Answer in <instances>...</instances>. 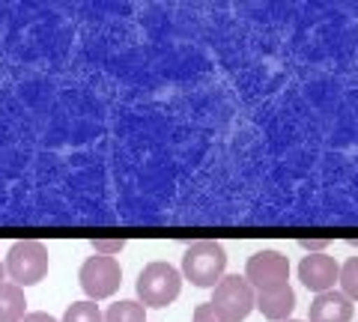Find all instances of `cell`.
Segmentation results:
<instances>
[{"label":"cell","mask_w":358,"mask_h":322,"mask_svg":"<svg viewBox=\"0 0 358 322\" xmlns=\"http://www.w3.org/2000/svg\"><path fill=\"white\" fill-rule=\"evenodd\" d=\"M27 316V298L24 290L15 284H0V322H21Z\"/></svg>","instance_id":"cell-10"},{"label":"cell","mask_w":358,"mask_h":322,"mask_svg":"<svg viewBox=\"0 0 358 322\" xmlns=\"http://www.w3.org/2000/svg\"><path fill=\"white\" fill-rule=\"evenodd\" d=\"M212 307L218 310V316L224 322H242V319H248V314L254 310V290H251V284L245 281V277L239 275H227V277H221V281L212 286Z\"/></svg>","instance_id":"cell-4"},{"label":"cell","mask_w":358,"mask_h":322,"mask_svg":"<svg viewBox=\"0 0 358 322\" xmlns=\"http://www.w3.org/2000/svg\"><path fill=\"white\" fill-rule=\"evenodd\" d=\"M287 277H289V263L284 254H278V251H257L248 260V269H245V281H248L251 290H257V293L284 286Z\"/></svg>","instance_id":"cell-6"},{"label":"cell","mask_w":358,"mask_h":322,"mask_svg":"<svg viewBox=\"0 0 358 322\" xmlns=\"http://www.w3.org/2000/svg\"><path fill=\"white\" fill-rule=\"evenodd\" d=\"M224 269H227V254L218 242H194V245H188L185 254H182V272L188 281L200 290H209V286H215L221 277H224Z\"/></svg>","instance_id":"cell-1"},{"label":"cell","mask_w":358,"mask_h":322,"mask_svg":"<svg viewBox=\"0 0 358 322\" xmlns=\"http://www.w3.org/2000/svg\"><path fill=\"white\" fill-rule=\"evenodd\" d=\"M63 322H105V316H102V310H99V305L87 298V302H75L66 307Z\"/></svg>","instance_id":"cell-12"},{"label":"cell","mask_w":358,"mask_h":322,"mask_svg":"<svg viewBox=\"0 0 358 322\" xmlns=\"http://www.w3.org/2000/svg\"><path fill=\"white\" fill-rule=\"evenodd\" d=\"M299 245L305 248V251H310V254H322V248H326L329 242H326V239H301Z\"/></svg>","instance_id":"cell-16"},{"label":"cell","mask_w":358,"mask_h":322,"mask_svg":"<svg viewBox=\"0 0 358 322\" xmlns=\"http://www.w3.org/2000/svg\"><path fill=\"white\" fill-rule=\"evenodd\" d=\"M341 286H343V295L350 298V302H358V257H350L346 265L341 269Z\"/></svg>","instance_id":"cell-13"},{"label":"cell","mask_w":358,"mask_h":322,"mask_svg":"<svg viewBox=\"0 0 358 322\" xmlns=\"http://www.w3.org/2000/svg\"><path fill=\"white\" fill-rule=\"evenodd\" d=\"M134 290H138L143 307H167L179 295V290H182V275L171 263H150L138 275Z\"/></svg>","instance_id":"cell-3"},{"label":"cell","mask_w":358,"mask_h":322,"mask_svg":"<svg viewBox=\"0 0 358 322\" xmlns=\"http://www.w3.org/2000/svg\"><path fill=\"white\" fill-rule=\"evenodd\" d=\"M287 322H299V319H287Z\"/></svg>","instance_id":"cell-19"},{"label":"cell","mask_w":358,"mask_h":322,"mask_svg":"<svg viewBox=\"0 0 358 322\" xmlns=\"http://www.w3.org/2000/svg\"><path fill=\"white\" fill-rule=\"evenodd\" d=\"M78 281H81V290L87 293L90 302H99V298H108L120 290L122 284V269L114 257H102V254H96V257H90L81 272H78Z\"/></svg>","instance_id":"cell-5"},{"label":"cell","mask_w":358,"mask_h":322,"mask_svg":"<svg viewBox=\"0 0 358 322\" xmlns=\"http://www.w3.org/2000/svg\"><path fill=\"white\" fill-rule=\"evenodd\" d=\"M254 307L260 310L266 319H272V322H287L289 314L296 310V293H293V286H289V284L275 286V290L254 293Z\"/></svg>","instance_id":"cell-8"},{"label":"cell","mask_w":358,"mask_h":322,"mask_svg":"<svg viewBox=\"0 0 358 322\" xmlns=\"http://www.w3.org/2000/svg\"><path fill=\"white\" fill-rule=\"evenodd\" d=\"M105 322H147V307L141 302H117L102 314Z\"/></svg>","instance_id":"cell-11"},{"label":"cell","mask_w":358,"mask_h":322,"mask_svg":"<svg viewBox=\"0 0 358 322\" xmlns=\"http://www.w3.org/2000/svg\"><path fill=\"white\" fill-rule=\"evenodd\" d=\"M3 269H6L9 284H15L18 290L36 286L42 277L48 275V251H45L42 242H33V239L15 242L6 254Z\"/></svg>","instance_id":"cell-2"},{"label":"cell","mask_w":358,"mask_h":322,"mask_svg":"<svg viewBox=\"0 0 358 322\" xmlns=\"http://www.w3.org/2000/svg\"><path fill=\"white\" fill-rule=\"evenodd\" d=\"M194 322H224V319L218 316V310L212 305H197L194 307Z\"/></svg>","instance_id":"cell-15"},{"label":"cell","mask_w":358,"mask_h":322,"mask_svg":"<svg viewBox=\"0 0 358 322\" xmlns=\"http://www.w3.org/2000/svg\"><path fill=\"white\" fill-rule=\"evenodd\" d=\"M21 322H57V319H54L51 314H42V310H36V314H27Z\"/></svg>","instance_id":"cell-17"},{"label":"cell","mask_w":358,"mask_h":322,"mask_svg":"<svg viewBox=\"0 0 358 322\" xmlns=\"http://www.w3.org/2000/svg\"><path fill=\"white\" fill-rule=\"evenodd\" d=\"M0 284H6V269H3V263H0Z\"/></svg>","instance_id":"cell-18"},{"label":"cell","mask_w":358,"mask_h":322,"mask_svg":"<svg viewBox=\"0 0 358 322\" xmlns=\"http://www.w3.org/2000/svg\"><path fill=\"white\" fill-rule=\"evenodd\" d=\"M352 319V302L338 290L320 293L310 302V322H350Z\"/></svg>","instance_id":"cell-9"},{"label":"cell","mask_w":358,"mask_h":322,"mask_svg":"<svg viewBox=\"0 0 358 322\" xmlns=\"http://www.w3.org/2000/svg\"><path fill=\"white\" fill-rule=\"evenodd\" d=\"M299 277L308 290L320 295L334 286V281L341 277V265L334 257H329V254H308V257L299 263Z\"/></svg>","instance_id":"cell-7"},{"label":"cell","mask_w":358,"mask_h":322,"mask_svg":"<svg viewBox=\"0 0 358 322\" xmlns=\"http://www.w3.org/2000/svg\"><path fill=\"white\" fill-rule=\"evenodd\" d=\"M90 245H93L96 254H102V257H114V254H120L126 248V242L122 239H93Z\"/></svg>","instance_id":"cell-14"}]
</instances>
